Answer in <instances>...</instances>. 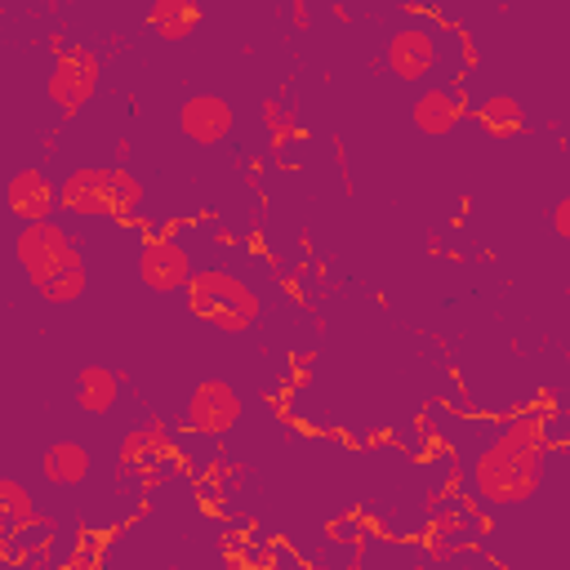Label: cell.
I'll list each match as a JSON object with an SVG mask.
<instances>
[{"mask_svg":"<svg viewBox=\"0 0 570 570\" xmlns=\"http://www.w3.org/2000/svg\"><path fill=\"white\" fill-rule=\"evenodd\" d=\"M116 396H120V383L107 365H80L76 370V405L85 414H107L116 405Z\"/></svg>","mask_w":570,"mask_h":570,"instance_id":"13","label":"cell"},{"mask_svg":"<svg viewBox=\"0 0 570 570\" xmlns=\"http://www.w3.org/2000/svg\"><path fill=\"white\" fill-rule=\"evenodd\" d=\"M183 419L191 432H227L240 419V392L223 379H205V383H196Z\"/></svg>","mask_w":570,"mask_h":570,"instance_id":"6","label":"cell"},{"mask_svg":"<svg viewBox=\"0 0 570 570\" xmlns=\"http://www.w3.org/2000/svg\"><path fill=\"white\" fill-rule=\"evenodd\" d=\"M476 120L485 125V134L508 138V134H517V129L525 125V111H521L517 98H508V94H490V98L476 107Z\"/></svg>","mask_w":570,"mask_h":570,"instance_id":"16","label":"cell"},{"mask_svg":"<svg viewBox=\"0 0 570 570\" xmlns=\"http://www.w3.org/2000/svg\"><path fill=\"white\" fill-rule=\"evenodd\" d=\"M187 307H191L196 321H205V325H214V330H223V334H245V330H254V325H258V312H263L254 285H245V281H240L236 272H227V267H205V272H196V276L187 281Z\"/></svg>","mask_w":570,"mask_h":570,"instance_id":"3","label":"cell"},{"mask_svg":"<svg viewBox=\"0 0 570 570\" xmlns=\"http://www.w3.org/2000/svg\"><path fill=\"white\" fill-rule=\"evenodd\" d=\"M543 428L534 419H512L481 454H476V494L494 508H517L543 485Z\"/></svg>","mask_w":570,"mask_h":570,"instance_id":"1","label":"cell"},{"mask_svg":"<svg viewBox=\"0 0 570 570\" xmlns=\"http://www.w3.org/2000/svg\"><path fill=\"white\" fill-rule=\"evenodd\" d=\"M352 570H356V566H352Z\"/></svg>","mask_w":570,"mask_h":570,"instance_id":"21","label":"cell"},{"mask_svg":"<svg viewBox=\"0 0 570 570\" xmlns=\"http://www.w3.org/2000/svg\"><path fill=\"white\" fill-rule=\"evenodd\" d=\"M387 71H396V80H423L436 62V40L428 27H401L387 36Z\"/></svg>","mask_w":570,"mask_h":570,"instance_id":"9","label":"cell"},{"mask_svg":"<svg viewBox=\"0 0 570 570\" xmlns=\"http://www.w3.org/2000/svg\"><path fill=\"white\" fill-rule=\"evenodd\" d=\"M94 89H98V58L89 49L58 53V62L49 71V85H45L49 102L62 107V111H76V107H85L94 98Z\"/></svg>","mask_w":570,"mask_h":570,"instance_id":"5","label":"cell"},{"mask_svg":"<svg viewBox=\"0 0 570 570\" xmlns=\"http://www.w3.org/2000/svg\"><path fill=\"white\" fill-rule=\"evenodd\" d=\"M459 116H463V102H459L450 89H428V94H419L414 107H410L414 129L428 134V138H445V134L459 125Z\"/></svg>","mask_w":570,"mask_h":570,"instance_id":"11","label":"cell"},{"mask_svg":"<svg viewBox=\"0 0 570 570\" xmlns=\"http://www.w3.org/2000/svg\"><path fill=\"white\" fill-rule=\"evenodd\" d=\"M13 258H18V267L27 272L36 298L49 303V307L76 303V298L85 294V285H89L85 258H80L71 232L58 227V223H27V227H18V236H13Z\"/></svg>","mask_w":570,"mask_h":570,"instance_id":"2","label":"cell"},{"mask_svg":"<svg viewBox=\"0 0 570 570\" xmlns=\"http://www.w3.org/2000/svg\"><path fill=\"white\" fill-rule=\"evenodd\" d=\"M289 22H294L298 31H307V27H312V9H307L303 0H294V4H289Z\"/></svg>","mask_w":570,"mask_h":570,"instance_id":"20","label":"cell"},{"mask_svg":"<svg viewBox=\"0 0 570 570\" xmlns=\"http://www.w3.org/2000/svg\"><path fill=\"white\" fill-rule=\"evenodd\" d=\"M200 18H205V9L191 4V0H156V4L147 9V27H151L156 36H165V40L191 36V31L200 27Z\"/></svg>","mask_w":570,"mask_h":570,"instance_id":"14","label":"cell"},{"mask_svg":"<svg viewBox=\"0 0 570 570\" xmlns=\"http://www.w3.org/2000/svg\"><path fill=\"white\" fill-rule=\"evenodd\" d=\"M165 450H169L165 423L147 419V423H138V428L125 432V441H120V463H125V468H142V463H151V459L165 454Z\"/></svg>","mask_w":570,"mask_h":570,"instance_id":"15","label":"cell"},{"mask_svg":"<svg viewBox=\"0 0 570 570\" xmlns=\"http://www.w3.org/2000/svg\"><path fill=\"white\" fill-rule=\"evenodd\" d=\"M263 116H267L272 142H276V147H285V138L294 134V111H289V107H281L276 98H267V102H263Z\"/></svg>","mask_w":570,"mask_h":570,"instance_id":"18","label":"cell"},{"mask_svg":"<svg viewBox=\"0 0 570 570\" xmlns=\"http://www.w3.org/2000/svg\"><path fill=\"white\" fill-rule=\"evenodd\" d=\"M552 232H557L561 240H570V196H561V200L552 205Z\"/></svg>","mask_w":570,"mask_h":570,"instance_id":"19","label":"cell"},{"mask_svg":"<svg viewBox=\"0 0 570 570\" xmlns=\"http://www.w3.org/2000/svg\"><path fill=\"white\" fill-rule=\"evenodd\" d=\"M138 276L147 289L156 294H174L178 285L187 289V281L196 276L191 272V254L178 245V240H147L138 249Z\"/></svg>","mask_w":570,"mask_h":570,"instance_id":"7","label":"cell"},{"mask_svg":"<svg viewBox=\"0 0 570 570\" xmlns=\"http://www.w3.org/2000/svg\"><path fill=\"white\" fill-rule=\"evenodd\" d=\"M0 517H4V530L18 534L27 521H36V503H31V490L13 476L0 481Z\"/></svg>","mask_w":570,"mask_h":570,"instance_id":"17","label":"cell"},{"mask_svg":"<svg viewBox=\"0 0 570 570\" xmlns=\"http://www.w3.org/2000/svg\"><path fill=\"white\" fill-rule=\"evenodd\" d=\"M4 205H9V214L27 227V223H49V214H53V205H58V187L40 174V169H18L13 178H9V187H4Z\"/></svg>","mask_w":570,"mask_h":570,"instance_id":"10","label":"cell"},{"mask_svg":"<svg viewBox=\"0 0 570 570\" xmlns=\"http://www.w3.org/2000/svg\"><path fill=\"white\" fill-rule=\"evenodd\" d=\"M138 200H142V183L107 165H80L58 183V205L80 218H129Z\"/></svg>","mask_w":570,"mask_h":570,"instance_id":"4","label":"cell"},{"mask_svg":"<svg viewBox=\"0 0 570 570\" xmlns=\"http://www.w3.org/2000/svg\"><path fill=\"white\" fill-rule=\"evenodd\" d=\"M232 125H236V111H232V102L218 98V94H191V98L178 107V129H183V138H191V142H200V147L223 142V138L232 134Z\"/></svg>","mask_w":570,"mask_h":570,"instance_id":"8","label":"cell"},{"mask_svg":"<svg viewBox=\"0 0 570 570\" xmlns=\"http://www.w3.org/2000/svg\"><path fill=\"white\" fill-rule=\"evenodd\" d=\"M89 450L80 445V441H53L45 454H40V476L49 481V485H80L85 476H89Z\"/></svg>","mask_w":570,"mask_h":570,"instance_id":"12","label":"cell"}]
</instances>
